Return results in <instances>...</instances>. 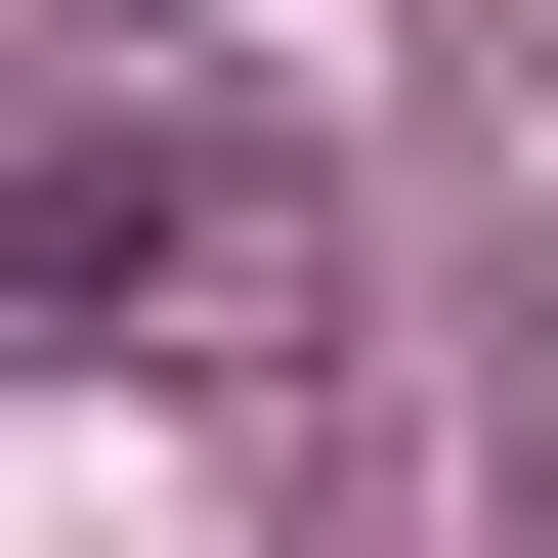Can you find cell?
Here are the masks:
<instances>
[{
  "mask_svg": "<svg viewBox=\"0 0 558 558\" xmlns=\"http://www.w3.org/2000/svg\"><path fill=\"white\" fill-rule=\"evenodd\" d=\"M0 301H44V344H172V387H258L301 301H344V215H301L258 130H44V172H0Z\"/></svg>",
  "mask_w": 558,
  "mask_h": 558,
  "instance_id": "6da1fadb",
  "label": "cell"
}]
</instances>
